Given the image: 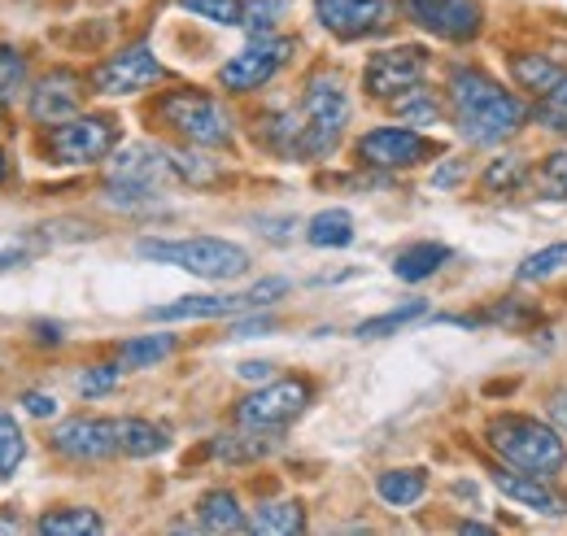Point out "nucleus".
Instances as JSON below:
<instances>
[{
  "mask_svg": "<svg viewBox=\"0 0 567 536\" xmlns=\"http://www.w3.org/2000/svg\"><path fill=\"white\" fill-rule=\"evenodd\" d=\"M458 533H467V536H489L494 528H489V524H472V519H467V524H458Z\"/></svg>",
  "mask_w": 567,
  "mask_h": 536,
  "instance_id": "603ef678",
  "label": "nucleus"
},
{
  "mask_svg": "<svg viewBox=\"0 0 567 536\" xmlns=\"http://www.w3.org/2000/svg\"><path fill=\"white\" fill-rule=\"evenodd\" d=\"M276 328V319H254V323H236L231 328V340H249V336H262Z\"/></svg>",
  "mask_w": 567,
  "mask_h": 536,
  "instance_id": "49530a36",
  "label": "nucleus"
},
{
  "mask_svg": "<svg viewBox=\"0 0 567 536\" xmlns=\"http://www.w3.org/2000/svg\"><path fill=\"white\" fill-rule=\"evenodd\" d=\"M524 179H528V162H519V157H497V162L485 166L481 188L494 193V197H506V193H515Z\"/></svg>",
  "mask_w": 567,
  "mask_h": 536,
  "instance_id": "473e14b6",
  "label": "nucleus"
},
{
  "mask_svg": "<svg viewBox=\"0 0 567 536\" xmlns=\"http://www.w3.org/2000/svg\"><path fill=\"white\" fill-rule=\"evenodd\" d=\"M114 144H118V123L105 114H74L49 132V148L62 166H92L110 157Z\"/></svg>",
  "mask_w": 567,
  "mask_h": 536,
  "instance_id": "423d86ee",
  "label": "nucleus"
},
{
  "mask_svg": "<svg viewBox=\"0 0 567 536\" xmlns=\"http://www.w3.org/2000/svg\"><path fill=\"white\" fill-rule=\"evenodd\" d=\"M4 175H9V157L0 153V179H4Z\"/></svg>",
  "mask_w": 567,
  "mask_h": 536,
  "instance_id": "5fc2aeb1",
  "label": "nucleus"
},
{
  "mask_svg": "<svg viewBox=\"0 0 567 536\" xmlns=\"http://www.w3.org/2000/svg\"><path fill=\"white\" fill-rule=\"evenodd\" d=\"M110 179H132V184H153V188H162L166 179H175L171 148H157V144H127V148L114 157Z\"/></svg>",
  "mask_w": 567,
  "mask_h": 536,
  "instance_id": "f3484780",
  "label": "nucleus"
},
{
  "mask_svg": "<svg viewBox=\"0 0 567 536\" xmlns=\"http://www.w3.org/2000/svg\"><path fill=\"white\" fill-rule=\"evenodd\" d=\"M346 123H350V96H346L341 79L315 74L306 87V105H301V153L306 157L332 153Z\"/></svg>",
  "mask_w": 567,
  "mask_h": 536,
  "instance_id": "20e7f679",
  "label": "nucleus"
},
{
  "mask_svg": "<svg viewBox=\"0 0 567 536\" xmlns=\"http://www.w3.org/2000/svg\"><path fill=\"white\" fill-rule=\"evenodd\" d=\"M197 524L206 533H249V519H245V511H240L231 488H210L197 502Z\"/></svg>",
  "mask_w": 567,
  "mask_h": 536,
  "instance_id": "6ab92c4d",
  "label": "nucleus"
},
{
  "mask_svg": "<svg viewBox=\"0 0 567 536\" xmlns=\"http://www.w3.org/2000/svg\"><path fill=\"white\" fill-rule=\"evenodd\" d=\"M249 533H267V536H292V533H306V511L301 502H262L249 519Z\"/></svg>",
  "mask_w": 567,
  "mask_h": 536,
  "instance_id": "412c9836",
  "label": "nucleus"
},
{
  "mask_svg": "<svg viewBox=\"0 0 567 536\" xmlns=\"http://www.w3.org/2000/svg\"><path fill=\"white\" fill-rule=\"evenodd\" d=\"M118 380H123V362L87 367V371L79 375V398H105V393H114V389H118Z\"/></svg>",
  "mask_w": 567,
  "mask_h": 536,
  "instance_id": "4c0bfd02",
  "label": "nucleus"
},
{
  "mask_svg": "<svg viewBox=\"0 0 567 536\" xmlns=\"http://www.w3.org/2000/svg\"><path fill=\"white\" fill-rule=\"evenodd\" d=\"M157 79H162V62L153 58L148 44H132V49L105 58L101 66L92 70V87L101 96H132V92H141Z\"/></svg>",
  "mask_w": 567,
  "mask_h": 536,
  "instance_id": "9b49d317",
  "label": "nucleus"
},
{
  "mask_svg": "<svg viewBox=\"0 0 567 536\" xmlns=\"http://www.w3.org/2000/svg\"><path fill=\"white\" fill-rule=\"evenodd\" d=\"M179 9L206 18L214 27H240L245 18V0H179Z\"/></svg>",
  "mask_w": 567,
  "mask_h": 536,
  "instance_id": "e433bc0d",
  "label": "nucleus"
},
{
  "mask_svg": "<svg viewBox=\"0 0 567 536\" xmlns=\"http://www.w3.org/2000/svg\"><path fill=\"white\" fill-rule=\"evenodd\" d=\"M79 105H83V79H79L74 70H49V74L31 87V96H27L31 118L44 123V127H58V123L74 118Z\"/></svg>",
  "mask_w": 567,
  "mask_h": 536,
  "instance_id": "4468645a",
  "label": "nucleus"
},
{
  "mask_svg": "<svg viewBox=\"0 0 567 536\" xmlns=\"http://www.w3.org/2000/svg\"><path fill=\"white\" fill-rule=\"evenodd\" d=\"M22 458H27L22 423H18L9 410H0V480H9L13 471L22 467Z\"/></svg>",
  "mask_w": 567,
  "mask_h": 536,
  "instance_id": "72a5a7b5",
  "label": "nucleus"
},
{
  "mask_svg": "<svg viewBox=\"0 0 567 536\" xmlns=\"http://www.w3.org/2000/svg\"><path fill=\"white\" fill-rule=\"evenodd\" d=\"M427 70V49L420 44H402V49H384V53H375L371 62H367V92L371 96H380V101H393L398 92H406V87H415L420 79H424Z\"/></svg>",
  "mask_w": 567,
  "mask_h": 536,
  "instance_id": "f8f14e48",
  "label": "nucleus"
},
{
  "mask_svg": "<svg viewBox=\"0 0 567 536\" xmlns=\"http://www.w3.org/2000/svg\"><path fill=\"white\" fill-rule=\"evenodd\" d=\"M166 450V427L148 419H118V454L127 458H153Z\"/></svg>",
  "mask_w": 567,
  "mask_h": 536,
  "instance_id": "5701e85b",
  "label": "nucleus"
},
{
  "mask_svg": "<svg viewBox=\"0 0 567 536\" xmlns=\"http://www.w3.org/2000/svg\"><path fill=\"white\" fill-rule=\"evenodd\" d=\"M306 405H310V384L306 380H267L258 393H249L236 405V419H240V427L276 432L284 423H292Z\"/></svg>",
  "mask_w": 567,
  "mask_h": 536,
  "instance_id": "0eeeda50",
  "label": "nucleus"
},
{
  "mask_svg": "<svg viewBox=\"0 0 567 536\" xmlns=\"http://www.w3.org/2000/svg\"><path fill=\"white\" fill-rule=\"evenodd\" d=\"M22 405H27V414H35V419H53V414H58V402H53L49 393H27Z\"/></svg>",
  "mask_w": 567,
  "mask_h": 536,
  "instance_id": "37998d69",
  "label": "nucleus"
},
{
  "mask_svg": "<svg viewBox=\"0 0 567 536\" xmlns=\"http://www.w3.org/2000/svg\"><path fill=\"white\" fill-rule=\"evenodd\" d=\"M280 13H284V0H245L240 27H245L249 35H271V27H276Z\"/></svg>",
  "mask_w": 567,
  "mask_h": 536,
  "instance_id": "58836bf2",
  "label": "nucleus"
},
{
  "mask_svg": "<svg viewBox=\"0 0 567 536\" xmlns=\"http://www.w3.org/2000/svg\"><path fill=\"white\" fill-rule=\"evenodd\" d=\"M564 267H567V245L559 240V245H546L542 254H528V258L519 262V270H515V279H519V284H537V279L559 275Z\"/></svg>",
  "mask_w": 567,
  "mask_h": 536,
  "instance_id": "f704fd0d",
  "label": "nucleus"
},
{
  "mask_svg": "<svg viewBox=\"0 0 567 536\" xmlns=\"http://www.w3.org/2000/svg\"><path fill=\"white\" fill-rule=\"evenodd\" d=\"M35 340H44V344H62V328H53V323H40V328H35Z\"/></svg>",
  "mask_w": 567,
  "mask_h": 536,
  "instance_id": "8fccbe9b",
  "label": "nucleus"
},
{
  "mask_svg": "<svg viewBox=\"0 0 567 536\" xmlns=\"http://www.w3.org/2000/svg\"><path fill=\"white\" fill-rule=\"evenodd\" d=\"M171 166H175V179H184V184H193V188L218 184V162L193 153V148H171Z\"/></svg>",
  "mask_w": 567,
  "mask_h": 536,
  "instance_id": "2f4dec72",
  "label": "nucleus"
},
{
  "mask_svg": "<svg viewBox=\"0 0 567 536\" xmlns=\"http://www.w3.org/2000/svg\"><path fill=\"white\" fill-rule=\"evenodd\" d=\"M240 310H249V297H245V292H236V297H210V292H202V297H179V301H171V306H153L148 319H153V323L231 319V315H240Z\"/></svg>",
  "mask_w": 567,
  "mask_h": 536,
  "instance_id": "a211bd4d",
  "label": "nucleus"
},
{
  "mask_svg": "<svg viewBox=\"0 0 567 536\" xmlns=\"http://www.w3.org/2000/svg\"><path fill=\"white\" fill-rule=\"evenodd\" d=\"M284 292H288V279H280V275H276V279H258V284H254L245 297H249V310H258V306L280 301Z\"/></svg>",
  "mask_w": 567,
  "mask_h": 536,
  "instance_id": "79ce46f5",
  "label": "nucleus"
},
{
  "mask_svg": "<svg viewBox=\"0 0 567 536\" xmlns=\"http://www.w3.org/2000/svg\"><path fill=\"white\" fill-rule=\"evenodd\" d=\"M141 258L153 262H166V267H179L197 279H236L249 270V254L231 240H218V236H193V240H141L136 245Z\"/></svg>",
  "mask_w": 567,
  "mask_h": 536,
  "instance_id": "7ed1b4c3",
  "label": "nucleus"
},
{
  "mask_svg": "<svg viewBox=\"0 0 567 536\" xmlns=\"http://www.w3.org/2000/svg\"><path fill=\"white\" fill-rule=\"evenodd\" d=\"M458 179H463V162H458V157H450V162H445V166H436V175H432V184H436V188H454Z\"/></svg>",
  "mask_w": 567,
  "mask_h": 536,
  "instance_id": "c03bdc74",
  "label": "nucleus"
},
{
  "mask_svg": "<svg viewBox=\"0 0 567 536\" xmlns=\"http://www.w3.org/2000/svg\"><path fill=\"white\" fill-rule=\"evenodd\" d=\"M315 18L341 35V40H358V35H371L384 27L389 18V4L384 0H315Z\"/></svg>",
  "mask_w": 567,
  "mask_h": 536,
  "instance_id": "2eb2a0df",
  "label": "nucleus"
},
{
  "mask_svg": "<svg viewBox=\"0 0 567 536\" xmlns=\"http://www.w3.org/2000/svg\"><path fill=\"white\" fill-rule=\"evenodd\" d=\"M494 484L511 497V502L528 506L533 515H546V519H564L567 515V497L550 488L546 475H511V467H506L494 475Z\"/></svg>",
  "mask_w": 567,
  "mask_h": 536,
  "instance_id": "dca6fc26",
  "label": "nucleus"
},
{
  "mask_svg": "<svg viewBox=\"0 0 567 536\" xmlns=\"http://www.w3.org/2000/svg\"><path fill=\"white\" fill-rule=\"evenodd\" d=\"M22 262H27V249H4V254H0V270L22 267Z\"/></svg>",
  "mask_w": 567,
  "mask_h": 536,
  "instance_id": "3c124183",
  "label": "nucleus"
},
{
  "mask_svg": "<svg viewBox=\"0 0 567 536\" xmlns=\"http://www.w3.org/2000/svg\"><path fill=\"white\" fill-rule=\"evenodd\" d=\"M537 184H542V193H546V197H559V202H567V148H564V153H550V157L542 162Z\"/></svg>",
  "mask_w": 567,
  "mask_h": 536,
  "instance_id": "a19ab883",
  "label": "nucleus"
},
{
  "mask_svg": "<svg viewBox=\"0 0 567 536\" xmlns=\"http://www.w3.org/2000/svg\"><path fill=\"white\" fill-rule=\"evenodd\" d=\"M445 262H450V249H445V245L420 240V245H406V249L393 258V275H398L402 284H424V279H432Z\"/></svg>",
  "mask_w": 567,
  "mask_h": 536,
  "instance_id": "aec40b11",
  "label": "nucleus"
},
{
  "mask_svg": "<svg viewBox=\"0 0 567 536\" xmlns=\"http://www.w3.org/2000/svg\"><path fill=\"white\" fill-rule=\"evenodd\" d=\"M546 410H550V419H555L559 427H567V389H559V393L546 402Z\"/></svg>",
  "mask_w": 567,
  "mask_h": 536,
  "instance_id": "de8ad7c7",
  "label": "nucleus"
},
{
  "mask_svg": "<svg viewBox=\"0 0 567 536\" xmlns=\"http://www.w3.org/2000/svg\"><path fill=\"white\" fill-rule=\"evenodd\" d=\"M427 315V301L424 297H415V301H406V306H393V310H384V315H375V319H362L354 328L358 340H384V336L402 332V328H411V323H420Z\"/></svg>",
  "mask_w": 567,
  "mask_h": 536,
  "instance_id": "393cba45",
  "label": "nucleus"
},
{
  "mask_svg": "<svg viewBox=\"0 0 567 536\" xmlns=\"http://www.w3.org/2000/svg\"><path fill=\"white\" fill-rule=\"evenodd\" d=\"M292 58V40H284V35H258L245 53H236L227 66L218 70V83L227 87V92H258L262 83H271L280 66Z\"/></svg>",
  "mask_w": 567,
  "mask_h": 536,
  "instance_id": "6e6552de",
  "label": "nucleus"
},
{
  "mask_svg": "<svg viewBox=\"0 0 567 536\" xmlns=\"http://www.w3.org/2000/svg\"><path fill=\"white\" fill-rule=\"evenodd\" d=\"M18 528H22L18 519H0V533H18Z\"/></svg>",
  "mask_w": 567,
  "mask_h": 536,
  "instance_id": "864d4df0",
  "label": "nucleus"
},
{
  "mask_svg": "<svg viewBox=\"0 0 567 536\" xmlns=\"http://www.w3.org/2000/svg\"><path fill=\"white\" fill-rule=\"evenodd\" d=\"M236 375L249 380V384H267V380H271V362H240Z\"/></svg>",
  "mask_w": 567,
  "mask_h": 536,
  "instance_id": "a18cd8bd",
  "label": "nucleus"
},
{
  "mask_svg": "<svg viewBox=\"0 0 567 536\" xmlns=\"http://www.w3.org/2000/svg\"><path fill=\"white\" fill-rule=\"evenodd\" d=\"M511 74H515V83L524 87V92H550L559 79H564L567 70L559 62H550V58H542V53H524V58H515L511 62Z\"/></svg>",
  "mask_w": 567,
  "mask_h": 536,
  "instance_id": "cd10ccee",
  "label": "nucleus"
},
{
  "mask_svg": "<svg viewBox=\"0 0 567 536\" xmlns=\"http://www.w3.org/2000/svg\"><path fill=\"white\" fill-rule=\"evenodd\" d=\"M267 454H271V441L258 427L214 441V458H223V463H254V458H267Z\"/></svg>",
  "mask_w": 567,
  "mask_h": 536,
  "instance_id": "c756f323",
  "label": "nucleus"
},
{
  "mask_svg": "<svg viewBox=\"0 0 567 536\" xmlns=\"http://www.w3.org/2000/svg\"><path fill=\"white\" fill-rule=\"evenodd\" d=\"M497 323H528L533 319V310H515V306H497L494 310Z\"/></svg>",
  "mask_w": 567,
  "mask_h": 536,
  "instance_id": "09e8293b",
  "label": "nucleus"
},
{
  "mask_svg": "<svg viewBox=\"0 0 567 536\" xmlns=\"http://www.w3.org/2000/svg\"><path fill=\"white\" fill-rule=\"evenodd\" d=\"M450 110H454L458 135L472 144H502L528 118V110L485 70H454L450 74Z\"/></svg>",
  "mask_w": 567,
  "mask_h": 536,
  "instance_id": "f257e3e1",
  "label": "nucleus"
},
{
  "mask_svg": "<svg viewBox=\"0 0 567 536\" xmlns=\"http://www.w3.org/2000/svg\"><path fill=\"white\" fill-rule=\"evenodd\" d=\"M485 441L506 467L528 471V475H559L567 463V445L555 427L528 414H497L485 427Z\"/></svg>",
  "mask_w": 567,
  "mask_h": 536,
  "instance_id": "f03ea898",
  "label": "nucleus"
},
{
  "mask_svg": "<svg viewBox=\"0 0 567 536\" xmlns=\"http://www.w3.org/2000/svg\"><path fill=\"white\" fill-rule=\"evenodd\" d=\"M22 83H27V58L18 49H0V101H13Z\"/></svg>",
  "mask_w": 567,
  "mask_h": 536,
  "instance_id": "ea45409f",
  "label": "nucleus"
},
{
  "mask_svg": "<svg viewBox=\"0 0 567 536\" xmlns=\"http://www.w3.org/2000/svg\"><path fill=\"white\" fill-rule=\"evenodd\" d=\"M175 353V336H132V340H123L118 344V362H123V371H141V367H153V362H162V358H171Z\"/></svg>",
  "mask_w": 567,
  "mask_h": 536,
  "instance_id": "c85d7f7f",
  "label": "nucleus"
},
{
  "mask_svg": "<svg viewBox=\"0 0 567 536\" xmlns=\"http://www.w3.org/2000/svg\"><path fill=\"white\" fill-rule=\"evenodd\" d=\"M358 157L375 171H411L432 157V144L415 127H375L358 140Z\"/></svg>",
  "mask_w": 567,
  "mask_h": 536,
  "instance_id": "9d476101",
  "label": "nucleus"
},
{
  "mask_svg": "<svg viewBox=\"0 0 567 536\" xmlns=\"http://www.w3.org/2000/svg\"><path fill=\"white\" fill-rule=\"evenodd\" d=\"M105 202L118 205V209H153L162 202V188L153 184H132V179H110L105 184Z\"/></svg>",
  "mask_w": 567,
  "mask_h": 536,
  "instance_id": "c9c22d12",
  "label": "nucleus"
},
{
  "mask_svg": "<svg viewBox=\"0 0 567 536\" xmlns=\"http://www.w3.org/2000/svg\"><path fill=\"white\" fill-rule=\"evenodd\" d=\"M406 4V18L415 27H424L441 40H472L481 31V4L476 0H402Z\"/></svg>",
  "mask_w": 567,
  "mask_h": 536,
  "instance_id": "ddd939ff",
  "label": "nucleus"
},
{
  "mask_svg": "<svg viewBox=\"0 0 567 536\" xmlns=\"http://www.w3.org/2000/svg\"><path fill=\"white\" fill-rule=\"evenodd\" d=\"M157 114L166 118V127H175V132L184 135L188 144H197V148H218V144L231 140L227 110L214 96H206V92H193V87L171 92V96H162Z\"/></svg>",
  "mask_w": 567,
  "mask_h": 536,
  "instance_id": "39448f33",
  "label": "nucleus"
},
{
  "mask_svg": "<svg viewBox=\"0 0 567 536\" xmlns=\"http://www.w3.org/2000/svg\"><path fill=\"white\" fill-rule=\"evenodd\" d=\"M375 493H380L389 506H415V502L427 493V471L424 467L384 471V475L375 480Z\"/></svg>",
  "mask_w": 567,
  "mask_h": 536,
  "instance_id": "b1692460",
  "label": "nucleus"
},
{
  "mask_svg": "<svg viewBox=\"0 0 567 536\" xmlns=\"http://www.w3.org/2000/svg\"><path fill=\"white\" fill-rule=\"evenodd\" d=\"M306 240L315 249H346V245H354V218H350V209H323V214H315L306 223Z\"/></svg>",
  "mask_w": 567,
  "mask_h": 536,
  "instance_id": "4be33fe9",
  "label": "nucleus"
},
{
  "mask_svg": "<svg viewBox=\"0 0 567 536\" xmlns=\"http://www.w3.org/2000/svg\"><path fill=\"white\" fill-rule=\"evenodd\" d=\"M35 528L44 536H96L105 533V519L92 506H66V511H49Z\"/></svg>",
  "mask_w": 567,
  "mask_h": 536,
  "instance_id": "a878e982",
  "label": "nucleus"
},
{
  "mask_svg": "<svg viewBox=\"0 0 567 536\" xmlns=\"http://www.w3.org/2000/svg\"><path fill=\"white\" fill-rule=\"evenodd\" d=\"M393 114L406 127H432L441 118V101H436V92H427L424 83H415V87H406V92L393 96Z\"/></svg>",
  "mask_w": 567,
  "mask_h": 536,
  "instance_id": "bb28decb",
  "label": "nucleus"
},
{
  "mask_svg": "<svg viewBox=\"0 0 567 536\" xmlns=\"http://www.w3.org/2000/svg\"><path fill=\"white\" fill-rule=\"evenodd\" d=\"M53 450L74 463H101L118 454V419H92V414L66 419L53 427Z\"/></svg>",
  "mask_w": 567,
  "mask_h": 536,
  "instance_id": "1a4fd4ad",
  "label": "nucleus"
},
{
  "mask_svg": "<svg viewBox=\"0 0 567 536\" xmlns=\"http://www.w3.org/2000/svg\"><path fill=\"white\" fill-rule=\"evenodd\" d=\"M533 123L542 127V132H555V135H567V74L550 87V92H542L537 96V110H533Z\"/></svg>",
  "mask_w": 567,
  "mask_h": 536,
  "instance_id": "7c9ffc66",
  "label": "nucleus"
}]
</instances>
